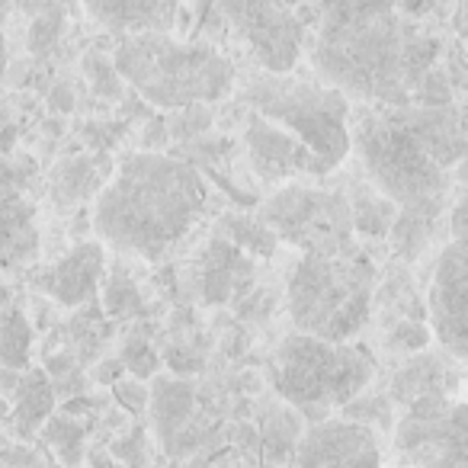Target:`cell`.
Masks as SVG:
<instances>
[{"label":"cell","mask_w":468,"mask_h":468,"mask_svg":"<svg viewBox=\"0 0 468 468\" xmlns=\"http://www.w3.org/2000/svg\"><path fill=\"white\" fill-rule=\"evenodd\" d=\"M167 468H208L206 462H174V465H167Z\"/></svg>","instance_id":"f35d334b"},{"label":"cell","mask_w":468,"mask_h":468,"mask_svg":"<svg viewBox=\"0 0 468 468\" xmlns=\"http://www.w3.org/2000/svg\"><path fill=\"white\" fill-rule=\"evenodd\" d=\"M87 14L112 33L142 36L167 33L174 27L176 7L161 4V0H93V4H87Z\"/></svg>","instance_id":"2e32d148"},{"label":"cell","mask_w":468,"mask_h":468,"mask_svg":"<svg viewBox=\"0 0 468 468\" xmlns=\"http://www.w3.org/2000/svg\"><path fill=\"white\" fill-rule=\"evenodd\" d=\"M4 16H7V7H0V80L7 74V39H4Z\"/></svg>","instance_id":"8d00e7d4"},{"label":"cell","mask_w":468,"mask_h":468,"mask_svg":"<svg viewBox=\"0 0 468 468\" xmlns=\"http://www.w3.org/2000/svg\"><path fill=\"white\" fill-rule=\"evenodd\" d=\"M14 417V408H10L7 398H0V420H10Z\"/></svg>","instance_id":"74e56055"},{"label":"cell","mask_w":468,"mask_h":468,"mask_svg":"<svg viewBox=\"0 0 468 468\" xmlns=\"http://www.w3.org/2000/svg\"><path fill=\"white\" fill-rule=\"evenodd\" d=\"M261 225L273 238H282L302 257H337L353 250L350 202L327 189L286 186L263 206Z\"/></svg>","instance_id":"ba28073f"},{"label":"cell","mask_w":468,"mask_h":468,"mask_svg":"<svg viewBox=\"0 0 468 468\" xmlns=\"http://www.w3.org/2000/svg\"><path fill=\"white\" fill-rule=\"evenodd\" d=\"M33 350V327L23 312L4 305L0 308V369H27Z\"/></svg>","instance_id":"603a6c76"},{"label":"cell","mask_w":468,"mask_h":468,"mask_svg":"<svg viewBox=\"0 0 468 468\" xmlns=\"http://www.w3.org/2000/svg\"><path fill=\"white\" fill-rule=\"evenodd\" d=\"M250 273V263L244 261V254L231 244H212L206 261V299L208 302H225L231 299V292L238 289V282H244Z\"/></svg>","instance_id":"7402d4cb"},{"label":"cell","mask_w":468,"mask_h":468,"mask_svg":"<svg viewBox=\"0 0 468 468\" xmlns=\"http://www.w3.org/2000/svg\"><path fill=\"white\" fill-rule=\"evenodd\" d=\"M112 65L138 97L161 110L218 103L234 87V65L228 55L206 42L174 39L170 33L122 36Z\"/></svg>","instance_id":"3957f363"},{"label":"cell","mask_w":468,"mask_h":468,"mask_svg":"<svg viewBox=\"0 0 468 468\" xmlns=\"http://www.w3.org/2000/svg\"><path fill=\"white\" fill-rule=\"evenodd\" d=\"M350 148H356L369 183L391 206H436L449 186V170L430 154L401 110L356 112Z\"/></svg>","instance_id":"5b68a950"},{"label":"cell","mask_w":468,"mask_h":468,"mask_svg":"<svg viewBox=\"0 0 468 468\" xmlns=\"http://www.w3.org/2000/svg\"><path fill=\"white\" fill-rule=\"evenodd\" d=\"M455 369L449 366V359L436 356V353H417L408 359V366H401V372L391 382V398L398 404H414L420 398L430 395H452L455 388Z\"/></svg>","instance_id":"d6986e66"},{"label":"cell","mask_w":468,"mask_h":468,"mask_svg":"<svg viewBox=\"0 0 468 468\" xmlns=\"http://www.w3.org/2000/svg\"><path fill=\"white\" fill-rule=\"evenodd\" d=\"M376 267L356 250L337 257H302L289 276V314L299 334L346 344L372 314Z\"/></svg>","instance_id":"277c9868"},{"label":"cell","mask_w":468,"mask_h":468,"mask_svg":"<svg viewBox=\"0 0 468 468\" xmlns=\"http://www.w3.org/2000/svg\"><path fill=\"white\" fill-rule=\"evenodd\" d=\"M106 273V248L100 241H80L78 248H71L46 276L42 286L52 295L58 305L65 308H80L87 302H93V295L100 292V282Z\"/></svg>","instance_id":"9a60e30c"},{"label":"cell","mask_w":468,"mask_h":468,"mask_svg":"<svg viewBox=\"0 0 468 468\" xmlns=\"http://www.w3.org/2000/svg\"><path fill=\"white\" fill-rule=\"evenodd\" d=\"M39 257V225L36 206L23 196L0 199V261L10 267H23Z\"/></svg>","instance_id":"ac0fdd59"},{"label":"cell","mask_w":468,"mask_h":468,"mask_svg":"<svg viewBox=\"0 0 468 468\" xmlns=\"http://www.w3.org/2000/svg\"><path fill=\"white\" fill-rule=\"evenodd\" d=\"M292 468H385L372 427L359 420H321L305 430Z\"/></svg>","instance_id":"7c38bea8"},{"label":"cell","mask_w":468,"mask_h":468,"mask_svg":"<svg viewBox=\"0 0 468 468\" xmlns=\"http://www.w3.org/2000/svg\"><path fill=\"white\" fill-rule=\"evenodd\" d=\"M52 106H55V110H61V112L71 110V106H74L71 90H68V87H55V90H52Z\"/></svg>","instance_id":"d590c367"},{"label":"cell","mask_w":468,"mask_h":468,"mask_svg":"<svg viewBox=\"0 0 468 468\" xmlns=\"http://www.w3.org/2000/svg\"><path fill=\"white\" fill-rule=\"evenodd\" d=\"M248 100L257 116L276 122L305 144L318 176L337 170L350 154V125H346L350 106L331 87L273 74L254 80Z\"/></svg>","instance_id":"52a82bcc"},{"label":"cell","mask_w":468,"mask_h":468,"mask_svg":"<svg viewBox=\"0 0 468 468\" xmlns=\"http://www.w3.org/2000/svg\"><path fill=\"white\" fill-rule=\"evenodd\" d=\"M58 36H61V14L46 7L33 20V27H29V52L48 55L55 48V42H58Z\"/></svg>","instance_id":"f1b7e54d"},{"label":"cell","mask_w":468,"mask_h":468,"mask_svg":"<svg viewBox=\"0 0 468 468\" xmlns=\"http://www.w3.org/2000/svg\"><path fill=\"white\" fill-rule=\"evenodd\" d=\"M112 452L119 455V459H125L132 468H138L144 462V442H142V433H129L125 440H119L116 446H112Z\"/></svg>","instance_id":"1f68e13d"},{"label":"cell","mask_w":468,"mask_h":468,"mask_svg":"<svg viewBox=\"0 0 468 468\" xmlns=\"http://www.w3.org/2000/svg\"><path fill=\"white\" fill-rule=\"evenodd\" d=\"M427 314L442 350L468 359V234L442 248L430 280Z\"/></svg>","instance_id":"8fae6325"},{"label":"cell","mask_w":468,"mask_h":468,"mask_svg":"<svg viewBox=\"0 0 468 468\" xmlns=\"http://www.w3.org/2000/svg\"><path fill=\"white\" fill-rule=\"evenodd\" d=\"M122 366L132 372V378H138V382H144V378H151L157 372V366H161V359H157V353L151 350V344L144 337H129L125 340V350H122Z\"/></svg>","instance_id":"4316f807"},{"label":"cell","mask_w":468,"mask_h":468,"mask_svg":"<svg viewBox=\"0 0 468 468\" xmlns=\"http://www.w3.org/2000/svg\"><path fill=\"white\" fill-rule=\"evenodd\" d=\"M350 218H353V228H356V231L369 234V238H382V234H388L391 225H395L398 206H391L385 196H378V199H369V196L363 193L350 206Z\"/></svg>","instance_id":"484cf974"},{"label":"cell","mask_w":468,"mask_h":468,"mask_svg":"<svg viewBox=\"0 0 468 468\" xmlns=\"http://www.w3.org/2000/svg\"><path fill=\"white\" fill-rule=\"evenodd\" d=\"M436 42L388 4H334L318 10L312 68L340 97L401 110L430 74Z\"/></svg>","instance_id":"6da1fadb"},{"label":"cell","mask_w":468,"mask_h":468,"mask_svg":"<svg viewBox=\"0 0 468 468\" xmlns=\"http://www.w3.org/2000/svg\"><path fill=\"white\" fill-rule=\"evenodd\" d=\"M244 144H248V157L261 180L280 183L299 174H314V161L305 144L289 135L286 129H280L276 122L257 116V112L248 119Z\"/></svg>","instance_id":"5bb4252c"},{"label":"cell","mask_w":468,"mask_h":468,"mask_svg":"<svg viewBox=\"0 0 468 468\" xmlns=\"http://www.w3.org/2000/svg\"><path fill=\"white\" fill-rule=\"evenodd\" d=\"M55 401H58V398H55V388H52V382H48L46 369L23 372L20 385H16V391H14V417H10L16 433H20L23 440L39 433L48 423V417H52Z\"/></svg>","instance_id":"ffe728a7"},{"label":"cell","mask_w":468,"mask_h":468,"mask_svg":"<svg viewBox=\"0 0 468 468\" xmlns=\"http://www.w3.org/2000/svg\"><path fill=\"white\" fill-rule=\"evenodd\" d=\"M42 436H46L48 446L61 455V462H65V465H78V462L84 459L87 430L80 427L71 414H52L46 427H42Z\"/></svg>","instance_id":"cb8c5ba5"},{"label":"cell","mask_w":468,"mask_h":468,"mask_svg":"<svg viewBox=\"0 0 468 468\" xmlns=\"http://www.w3.org/2000/svg\"><path fill=\"white\" fill-rule=\"evenodd\" d=\"M16 385H20V372L0 369V398H14Z\"/></svg>","instance_id":"e575fe53"},{"label":"cell","mask_w":468,"mask_h":468,"mask_svg":"<svg viewBox=\"0 0 468 468\" xmlns=\"http://www.w3.org/2000/svg\"><path fill=\"white\" fill-rule=\"evenodd\" d=\"M208 186L199 170L170 154L138 151L116 164L93 199V231L119 254L161 261L199 225Z\"/></svg>","instance_id":"7a4b0ae2"},{"label":"cell","mask_w":468,"mask_h":468,"mask_svg":"<svg viewBox=\"0 0 468 468\" xmlns=\"http://www.w3.org/2000/svg\"><path fill=\"white\" fill-rule=\"evenodd\" d=\"M430 340H433V331H430L427 324H420V321H398L388 334L391 350H404V353H410V356L427 350Z\"/></svg>","instance_id":"83f0119b"},{"label":"cell","mask_w":468,"mask_h":468,"mask_svg":"<svg viewBox=\"0 0 468 468\" xmlns=\"http://www.w3.org/2000/svg\"><path fill=\"white\" fill-rule=\"evenodd\" d=\"M20 170H14L7 161H0V199H7V196H20Z\"/></svg>","instance_id":"d6a6232c"},{"label":"cell","mask_w":468,"mask_h":468,"mask_svg":"<svg viewBox=\"0 0 468 468\" xmlns=\"http://www.w3.org/2000/svg\"><path fill=\"white\" fill-rule=\"evenodd\" d=\"M221 16L228 20L238 39L248 46V55L270 74H289L299 61L305 42V20L282 4H218Z\"/></svg>","instance_id":"30bf717a"},{"label":"cell","mask_w":468,"mask_h":468,"mask_svg":"<svg viewBox=\"0 0 468 468\" xmlns=\"http://www.w3.org/2000/svg\"><path fill=\"white\" fill-rule=\"evenodd\" d=\"M459 176H462V180H465V183H468V157H465V161H462V164H459Z\"/></svg>","instance_id":"ab89813d"},{"label":"cell","mask_w":468,"mask_h":468,"mask_svg":"<svg viewBox=\"0 0 468 468\" xmlns=\"http://www.w3.org/2000/svg\"><path fill=\"white\" fill-rule=\"evenodd\" d=\"M449 228H452V238L468 234V196L452 208V215H449Z\"/></svg>","instance_id":"836d02e7"},{"label":"cell","mask_w":468,"mask_h":468,"mask_svg":"<svg viewBox=\"0 0 468 468\" xmlns=\"http://www.w3.org/2000/svg\"><path fill=\"white\" fill-rule=\"evenodd\" d=\"M84 71L90 78V87L100 93V97H119V74H116V65L110 58H103L100 52H90L84 58Z\"/></svg>","instance_id":"f546056e"},{"label":"cell","mask_w":468,"mask_h":468,"mask_svg":"<svg viewBox=\"0 0 468 468\" xmlns=\"http://www.w3.org/2000/svg\"><path fill=\"white\" fill-rule=\"evenodd\" d=\"M372 366L369 353L350 344H327L305 334H289L273 353L270 378L280 398L292 408L318 414V423L327 410L346 408L369 385Z\"/></svg>","instance_id":"8992f818"},{"label":"cell","mask_w":468,"mask_h":468,"mask_svg":"<svg viewBox=\"0 0 468 468\" xmlns=\"http://www.w3.org/2000/svg\"><path fill=\"white\" fill-rule=\"evenodd\" d=\"M112 167L103 154H78L65 157L58 167L52 170L48 180V196L58 208H74L87 199H97L100 189L110 183Z\"/></svg>","instance_id":"e0dca14e"},{"label":"cell","mask_w":468,"mask_h":468,"mask_svg":"<svg viewBox=\"0 0 468 468\" xmlns=\"http://www.w3.org/2000/svg\"><path fill=\"white\" fill-rule=\"evenodd\" d=\"M395 449L410 468H468V401L430 395L395 423Z\"/></svg>","instance_id":"9c48e42d"},{"label":"cell","mask_w":468,"mask_h":468,"mask_svg":"<svg viewBox=\"0 0 468 468\" xmlns=\"http://www.w3.org/2000/svg\"><path fill=\"white\" fill-rule=\"evenodd\" d=\"M112 395H116V401L122 404L129 414L148 410V401H151V388L144 382H138V378H119V382L112 385Z\"/></svg>","instance_id":"4dcf8cb0"},{"label":"cell","mask_w":468,"mask_h":468,"mask_svg":"<svg viewBox=\"0 0 468 468\" xmlns=\"http://www.w3.org/2000/svg\"><path fill=\"white\" fill-rule=\"evenodd\" d=\"M103 312L110 318H135L142 312V292H138V282L125 273L122 267H116L110 273V280L103 282Z\"/></svg>","instance_id":"d4e9b609"},{"label":"cell","mask_w":468,"mask_h":468,"mask_svg":"<svg viewBox=\"0 0 468 468\" xmlns=\"http://www.w3.org/2000/svg\"><path fill=\"white\" fill-rule=\"evenodd\" d=\"M148 410L164 452L174 459H189L206 442V430L196 414V388L186 378L157 376L151 385Z\"/></svg>","instance_id":"4fadbf2b"},{"label":"cell","mask_w":468,"mask_h":468,"mask_svg":"<svg viewBox=\"0 0 468 468\" xmlns=\"http://www.w3.org/2000/svg\"><path fill=\"white\" fill-rule=\"evenodd\" d=\"M436 218H440V202H436V206L401 208L395 225H391V248H395L404 261L420 257L436 231Z\"/></svg>","instance_id":"44dd1931"}]
</instances>
